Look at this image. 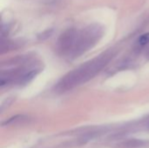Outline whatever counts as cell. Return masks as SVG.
Listing matches in <instances>:
<instances>
[{
	"label": "cell",
	"instance_id": "cell-1",
	"mask_svg": "<svg viewBox=\"0 0 149 148\" xmlns=\"http://www.w3.org/2000/svg\"><path fill=\"white\" fill-rule=\"evenodd\" d=\"M110 58L111 55L101 56L99 58H97L88 63H86L76 70L69 72L58 84V90H59L60 92H65L82 83L86 82L95 74H97L100 70H101L102 67L107 65Z\"/></svg>",
	"mask_w": 149,
	"mask_h": 148
},
{
	"label": "cell",
	"instance_id": "cell-2",
	"mask_svg": "<svg viewBox=\"0 0 149 148\" xmlns=\"http://www.w3.org/2000/svg\"><path fill=\"white\" fill-rule=\"evenodd\" d=\"M122 147H120V148H137L141 147V146L144 145V143L141 140H128L121 144Z\"/></svg>",
	"mask_w": 149,
	"mask_h": 148
},
{
	"label": "cell",
	"instance_id": "cell-3",
	"mask_svg": "<svg viewBox=\"0 0 149 148\" xmlns=\"http://www.w3.org/2000/svg\"><path fill=\"white\" fill-rule=\"evenodd\" d=\"M36 74H37V72L36 71H31V72H29V73H27L25 76H24L23 77V79H22V83H27V82H29L31 79H32L33 78H34V76H36Z\"/></svg>",
	"mask_w": 149,
	"mask_h": 148
},
{
	"label": "cell",
	"instance_id": "cell-4",
	"mask_svg": "<svg viewBox=\"0 0 149 148\" xmlns=\"http://www.w3.org/2000/svg\"><path fill=\"white\" fill-rule=\"evenodd\" d=\"M138 42H139V44H140L141 45H145V44H148L149 32H148V33H145V34H143V35H141V36L140 37V38H139Z\"/></svg>",
	"mask_w": 149,
	"mask_h": 148
}]
</instances>
